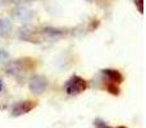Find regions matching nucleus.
<instances>
[{
	"label": "nucleus",
	"mask_w": 146,
	"mask_h": 128,
	"mask_svg": "<svg viewBox=\"0 0 146 128\" xmlns=\"http://www.w3.org/2000/svg\"><path fill=\"white\" fill-rule=\"evenodd\" d=\"M87 81L80 76H72L66 83V92L68 95H80L87 90Z\"/></svg>",
	"instance_id": "f257e3e1"
},
{
	"label": "nucleus",
	"mask_w": 146,
	"mask_h": 128,
	"mask_svg": "<svg viewBox=\"0 0 146 128\" xmlns=\"http://www.w3.org/2000/svg\"><path fill=\"white\" fill-rule=\"evenodd\" d=\"M36 106H37V101H33V100L19 101V103H17L12 108V115L19 117V115H23V114H27V113H30L32 109H35Z\"/></svg>",
	"instance_id": "f03ea898"
},
{
	"label": "nucleus",
	"mask_w": 146,
	"mask_h": 128,
	"mask_svg": "<svg viewBox=\"0 0 146 128\" xmlns=\"http://www.w3.org/2000/svg\"><path fill=\"white\" fill-rule=\"evenodd\" d=\"M48 86V82H46V78L41 77V76H36V77L32 78L30 83V88L31 91H33L35 94H41L44 92V90Z\"/></svg>",
	"instance_id": "7ed1b4c3"
},
{
	"label": "nucleus",
	"mask_w": 146,
	"mask_h": 128,
	"mask_svg": "<svg viewBox=\"0 0 146 128\" xmlns=\"http://www.w3.org/2000/svg\"><path fill=\"white\" fill-rule=\"evenodd\" d=\"M104 76H106L109 83H114V85H121L123 82V76L119 70L117 69H104L103 70Z\"/></svg>",
	"instance_id": "20e7f679"
},
{
	"label": "nucleus",
	"mask_w": 146,
	"mask_h": 128,
	"mask_svg": "<svg viewBox=\"0 0 146 128\" xmlns=\"http://www.w3.org/2000/svg\"><path fill=\"white\" fill-rule=\"evenodd\" d=\"M106 91H108L109 94H111V95H119V92H121V90H119L118 85H114V83H106L105 86Z\"/></svg>",
	"instance_id": "39448f33"
},
{
	"label": "nucleus",
	"mask_w": 146,
	"mask_h": 128,
	"mask_svg": "<svg viewBox=\"0 0 146 128\" xmlns=\"http://www.w3.org/2000/svg\"><path fill=\"white\" fill-rule=\"evenodd\" d=\"M95 124L98 126L99 128H114V127H109V126H106L104 122H100V121H96L95 122ZM115 128H127V127H123V126H119V127H115Z\"/></svg>",
	"instance_id": "423d86ee"
},
{
	"label": "nucleus",
	"mask_w": 146,
	"mask_h": 128,
	"mask_svg": "<svg viewBox=\"0 0 146 128\" xmlns=\"http://www.w3.org/2000/svg\"><path fill=\"white\" fill-rule=\"evenodd\" d=\"M135 3H136V5L139 7V10L140 13H142V10H144V0H135Z\"/></svg>",
	"instance_id": "0eeeda50"
},
{
	"label": "nucleus",
	"mask_w": 146,
	"mask_h": 128,
	"mask_svg": "<svg viewBox=\"0 0 146 128\" xmlns=\"http://www.w3.org/2000/svg\"><path fill=\"white\" fill-rule=\"evenodd\" d=\"M1 87H3V83H1V80H0V91H1Z\"/></svg>",
	"instance_id": "6e6552de"
}]
</instances>
